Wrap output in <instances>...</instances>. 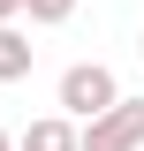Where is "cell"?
I'll use <instances>...</instances> for the list:
<instances>
[{"instance_id":"1","label":"cell","mask_w":144,"mask_h":151,"mask_svg":"<svg viewBox=\"0 0 144 151\" xmlns=\"http://www.w3.org/2000/svg\"><path fill=\"white\" fill-rule=\"evenodd\" d=\"M121 98H129V91H121V76H114L106 60H76V68H61L53 106L68 113V121H84V129H91V121H99V113H114Z\"/></svg>"},{"instance_id":"2","label":"cell","mask_w":144,"mask_h":151,"mask_svg":"<svg viewBox=\"0 0 144 151\" xmlns=\"http://www.w3.org/2000/svg\"><path fill=\"white\" fill-rule=\"evenodd\" d=\"M84 151H144V98H121L84 129Z\"/></svg>"},{"instance_id":"3","label":"cell","mask_w":144,"mask_h":151,"mask_svg":"<svg viewBox=\"0 0 144 151\" xmlns=\"http://www.w3.org/2000/svg\"><path fill=\"white\" fill-rule=\"evenodd\" d=\"M15 151H84V121H68V113H38V121H23Z\"/></svg>"},{"instance_id":"4","label":"cell","mask_w":144,"mask_h":151,"mask_svg":"<svg viewBox=\"0 0 144 151\" xmlns=\"http://www.w3.org/2000/svg\"><path fill=\"white\" fill-rule=\"evenodd\" d=\"M31 60H38V45L15 30V23H0V83H23V76H31Z\"/></svg>"},{"instance_id":"5","label":"cell","mask_w":144,"mask_h":151,"mask_svg":"<svg viewBox=\"0 0 144 151\" xmlns=\"http://www.w3.org/2000/svg\"><path fill=\"white\" fill-rule=\"evenodd\" d=\"M23 15H31V23H46V30H53V23H68V15H76V0H31Z\"/></svg>"},{"instance_id":"6","label":"cell","mask_w":144,"mask_h":151,"mask_svg":"<svg viewBox=\"0 0 144 151\" xmlns=\"http://www.w3.org/2000/svg\"><path fill=\"white\" fill-rule=\"evenodd\" d=\"M23 8H31V0H0V23H15V15H23Z\"/></svg>"},{"instance_id":"7","label":"cell","mask_w":144,"mask_h":151,"mask_svg":"<svg viewBox=\"0 0 144 151\" xmlns=\"http://www.w3.org/2000/svg\"><path fill=\"white\" fill-rule=\"evenodd\" d=\"M0 151H15V136H8V129H0Z\"/></svg>"},{"instance_id":"8","label":"cell","mask_w":144,"mask_h":151,"mask_svg":"<svg viewBox=\"0 0 144 151\" xmlns=\"http://www.w3.org/2000/svg\"><path fill=\"white\" fill-rule=\"evenodd\" d=\"M137 53H144V38H137Z\"/></svg>"}]
</instances>
